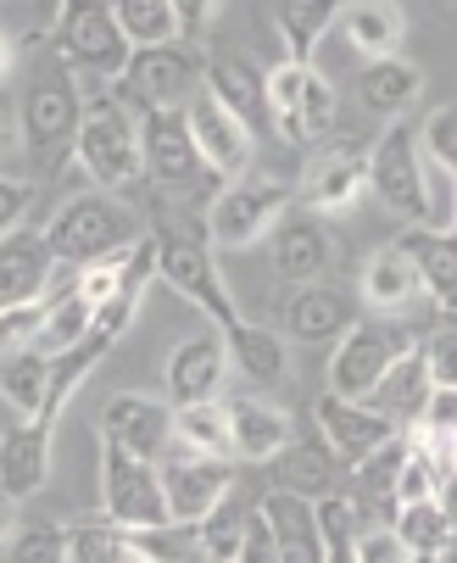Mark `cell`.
I'll list each match as a JSON object with an SVG mask.
<instances>
[{
    "instance_id": "6da1fadb",
    "label": "cell",
    "mask_w": 457,
    "mask_h": 563,
    "mask_svg": "<svg viewBox=\"0 0 457 563\" xmlns=\"http://www.w3.org/2000/svg\"><path fill=\"white\" fill-rule=\"evenodd\" d=\"M45 234V246L56 263L67 268H90L101 257H118V252H134L140 246V218L112 196V190H85V196H67L51 223L40 229Z\"/></svg>"
},
{
    "instance_id": "7a4b0ae2",
    "label": "cell",
    "mask_w": 457,
    "mask_h": 563,
    "mask_svg": "<svg viewBox=\"0 0 457 563\" xmlns=\"http://www.w3.org/2000/svg\"><path fill=\"white\" fill-rule=\"evenodd\" d=\"M73 163L90 174L96 190H129L145 179V156H140V118L118 90H85V123L73 140Z\"/></svg>"
},
{
    "instance_id": "3957f363",
    "label": "cell",
    "mask_w": 457,
    "mask_h": 563,
    "mask_svg": "<svg viewBox=\"0 0 457 563\" xmlns=\"http://www.w3.org/2000/svg\"><path fill=\"white\" fill-rule=\"evenodd\" d=\"M368 190L379 196V207L397 212L402 223H435V196H430V163L419 151V129L402 118V123H386L374 134V151H368Z\"/></svg>"
},
{
    "instance_id": "277c9868",
    "label": "cell",
    "mask_w": 457,
    "mask_h": 563,
    "mask_svg": "<svg viewBox=\"0 0 457 563\" xmlns=\"http://www.w3.org/2000/svg\"><path fill=\"white\" fill-rule=\"evenodd\" d=\"M129 34L112 18V0H62V29H56V62L79 73V85H123L129 73Z\"/></svg>"
},
{
    "instance_id": "5b68a950",
    "label": "cell",
    "mask_w": 457,
    "mask_h": 563,
    "mask_svg": "<svg viewBox=\"0 0 457 563\" xmlns=\"http://www.w3.org/2000/svg\"><path fill=\"white\" fill-rule=\"evenodd\" d=\"M290 201H296V190L279 174H257V168H246L241 179L218 185L212 201H207V234H212V246H223V252L257 246V240H268V229L290 212Z\"/></svg>"
},
{
    "instance_id": "8992f818",
    "label": "cell",
    "mask_w": 457,
    "mask_h": 563,
    "mask_svg": "<svg viewBox=\"0 0 457 563\" xmlns=\"http://www.w3.org/2000/svg\"><path fill=\"white\" fill-rule=\"evenodd\" d=\"M79 123H85V85L79 73L62 67V62H45L34 73V85L23 96V145L34 163H56V156L73 151L79 140Z\"/></svg>"
},
{
    "instance_id": "52a82bcc",
    "label": "cell",
    "mask_w": 457,
    "mask_h": 563,
    "mask_svg": "<svg viewBox=\"0 0 457 563\" xmlns=\"http://www.w3.org/2000/svg\"><path fill=\"white\" fill-rule=\"evenodd\" d=\"M151 252H157V279H163L179 301L201 307L218 330L241 324L235 290H228V279L218 274V263H212V252L201 246V240H190L185 229H168V223H163L157 234H151Z\"/></svg>"
},
{
    "instance_id": "ba28073f",
    "label": "cell",
    "mask_w": 457,
    "mask_h": 563,
    "mask_svg": "<svg viewBox=\"0 0 457 563\" xmlns=\"http://www.w3.org/2000/svg\"><path fill=\"white\" fill-rule=\"evenodd\" d=\"M96 474H101V508L118 530H151L168 525V497H163V474L157 463H145L123 452L118 441L96 435Z\"/></svg>"
},
{
    "instance_id": "9c48e42d",
    "label": "cell",
    "mask_w": 457,
    "mask_h": 563,
    "mask_svg": "<svg viewBox=\"0 0 457 563\" xmlns=\"http://www.w3.org/2000/svg\"><path fill=\"white\" fill-rule=\"evenodd\" d=\"M419 341L391 324V318H363V324H352L341 341H335V357H330V390L346 396V401H368L379 390V379H386Z\"/></svg>"
},
{
    "instance_id": "30bf717a",
    "label": "cell",
    "mask_w": 457,
    "mask_h": 563,
    "mask_svg": "<svg viewBox=\"0 0 457 563\" xmlns=\"http://www.w3.org/2000/svg\"><path fill=\"white\" fill-rule=\"evenodd\" d=\"M207 45L196 40H168V45H140L129 56L123 73V90L129 107H190L201 96V78H207Z\"/></svg>"
},
{
    "instance_id": "8fae6325",
    "label": "cell",
    "mask_w": 457,
    "mask_h": 563,
    "mask_svg": "<svg viewBox=\"0 0 457 563\" xmlns=\"http://www.w3.org/2000/svg\"><path fill=\"white\" fill-rule=\"evenodd\" d=\"M134 118H140V156H145V179L151 185H163L174 196H185L196 185H212L218 190V179L207 174L201 151L190 140L185 107H140Z\"/></svg>"
},
{
    "instance_id": "7c38bea8",
    "label": "cell",
    "mask_w": 457,
    "mask_h": 563,
    "mask_svg": "<svg viewBox=\"0 0 457 563\" xmlns=\"http://www.w3.org/2000/svg\"><path fill=\"white\" fill-rule=\"evenodd\" d=\"M368 151H374V140H363V134L313 145V156L301 163V179H296V201L308 212H346L368 190Z\"/></svg>"
},
{
    "instance_id": "4fadbf2b",
    "label": "cell",
    "mask_w": 457,
    "mask_h": 563,
    "mask_svg": "<svg viewBox=\"0 0 457 563\" xmlns=\"http://www.w3.org/2000/svg\"><path fill=\"white\" fill-rule=\"evenodd\" d=\"M313 419H319V435L330 441V452L341 457V468H363L379 446H391L402 430H397V419H386L374 408V401H346V396H335V390H324L319 401H313Z\"/></svg>"
},
{
    "instance_id": "5bb4252c",
    "label": "cell",
    "mask_w": 457,
    "mask_h": 563,
    "mask_svg": "<svg viewBox=\"0 0 457 563\" xmlns=\"http://www.w3.org/2000/svg\"><path fill=\"white\" fill-rule=\"evenodd\" d=\"M163 497H168V519L174 525H201L228 492H235V468H228L223 457H196L185 446H174L163 463Z\"/></svg>"
},
{
    "instance_id": "9a60e30c",
    "label": "cell",
    "mask_w": 457,
    "mask_h": 563,
    "mask_svg": "<svg viewBox=\"0 0 457 563\" xmlns=\"http://www.w3.org/2000/svg\"><path fill=\"white\" fill-rule=\"evenodd\" d=\"M101 441H118L123 452L145 457V463H163L174 452V408L145 390H118L107 408H101V424H96Z\"/></svg>"
},
{
    "instance_id": "2e32d148",
    "label": "cell",
    "mask_w": 457,
    "mask_h": 563,
    "mask_svg": "<svg viewBox=\"0 0 457 563\" xmlns=\"http://www.w3.org/2000/svg\"><path fill=\"white\" fill-rule=\"evenodd\" d=\"M185 118H190V140H196V151H201V163H207V174H212L218 185L241 179V174L252 168V156H257V134H252L241 118H228L207 90L185 107Z\"/></svg>"
},
{
    "instance_id": "e0dca14e",
    "label": "cell",
    "mask_w": 457,
    "mask_h": 563,
    "mask_svg": "<svg viewBox=\"0 0 457 563\" xmlns=\"http://www.w3.org/2000/svg\"><path fill=\"white\" fill-rule=\"evenodd\" d=\"M274 240V274L285 279V285H313V279H324L330 268H335V234H330V223H324V212H285L274 229H268Z\"/></svg>"
},
{
    "instance_id": "ac0fdd59",
    "label": "cell",
    "mask_w": 457,
    "mask_h": 563,
    "mask_svg": "<svg viewBox=\"0 0 457 563\" xmlns=\"http://www.w3.org/2000/svg\"><path fill=\"white\" fill-rule=\"evenodd\" d=\"M279 335L285 341H301V346H324V341H341L352 324H357V296L330 285V279H313V285H296L285 296V312H279Z\"/></svg>"
},
{
    "instance_id": "d6986e66",
    "label": "cell",
    "mask_w": 457,
    "mask_h": 563,
    "mask_svg": "<svg viewBox=\"0 0 457 563\" xmlns=\"http://www.w3.org/2000/svg\"><path fill=\"white\" fill-rule=\"evenodd\" d=\"M51 463H56V430L40 419H23L0 435V497L29 503L51 486Z\"/></svg>"
},
{
    "instance_id": "ffe728a7",
    "label": "cell",
    "mask_w": 457,
    "mask_h": 563,
    "mask_svg": "<svg viewBox=\"0 0 457 563\" xmlns=\"http://www.w3.org/2000/svg\"><path fill=\"white\" fill-rule=\"evenodd\" d=\"M223 413H228V441H235V457H246V463H274L296 441V419H290V408H279L274 396H257V390L228 396Z\"/></svg>"
},
{
    "instance_id": "44dd1931",
    "label": "cell",
    "mask_w": 457,
    "mask_h": 563,
    "mask_svg": "<svg viewBox=\"0 0 457 563\" xmlns=\"http://www.w3.org/2000/svg\"><path fill=\"white\" fill-rule=\"evenodd\" d=\"M391 246L413 263L419 274V296H430L441 312H457V229H435V223H408Z\"/></svg>"
},
{
    "instance_id": "7402d4cb",
    "label": "cell",
    "mask_w": 457,
    "mask_h": 563,
    "mask_svg": "<svg viewBox=\"0 0 457 563\" xmlns=\"http://www.w3.org/2000/svg\"><path fill=\"white\" fill-rule=\"evenodd\" d=\"M228 379V346L223 335H190L168 352V368H163V385H168V401L174 408H190V401H218Z\"/></svg>"
},
{
    "instance_id": "603a6c76",
    "label": "cell",
    "mask_w": 457,
    "mask_h": 563,
    "mask_svg": "<svg viewBox=\"0 0 457 563\" xmlns=\"http://www.w3.org/2000/svg\"><path fill=\"white\" fill-rule=\"evenodd\" d=\"M51 268H56V257H51V246H45V234H34V229L0 234V312L29 307V301H45Z\"/></svg>"
},
{
    "instance_id": "cb8c5ba5",
    "label": "cell",
    "mask_w": 457,
    "mask_h": 563,
    "mask_svg": "<svg viewBox=\"0 0 457 563\" xmlns=\"http://www.w3.org/2000/svg\"><path fill=\"white\" fill-rule=\"evenodd\" d=\"M424 96V67L408 56H379L357 73V107L374 112L379 123H402L408 107H419Z\"/></svg>"
},
{
    "instance_id": "d4e9b609",
    "label": "cell",
    "mask_w": 457,
    "mask_h": 563,
    "mask_svg": "<svg viewBox=\"0 0 457 563\" xmlns=\"http://www.w3.org/2000/svg\"><path fill=\"white\" fill-rule=\"evenodd\" d=\"M201 90L228 112V118H241L252 134H268L274 118H268V90H263V73L241 56H212L207 62V78H201Z\"/></svg>"
},
{
    "instance_id": "484cf974",
    "label": "cell",
    "mask_w": 457,
    "mask_h": 563,
    "mask_svg": "<svg viewBox=\"0 0 457 563\" xmlns=\"http://www.w3.org/2000/svg\"><path fill=\"white\" fill-rule=\"evenodd\" d=\"M257 508H263V519H268V530H274V552H279V563H324L330 552H324V536H319V514H313V503L308 497H290V492H263L257 497Z\"/></svg>"
},
{
    "instance_id": "4316f807",
    "label": "cell",
    "mask_w": 457,
    "mask_h": 563,
    "mask_svg": "<svg viewBox=\"0 0 457 563\" xmlns=\"http://www.w3.org/2000/svg\"><path fill=\"white\" fill-rule=\"evenodd\" d=\"M341 34H346V45H352L363 62L397 56V51H402V34H408V12L397 7V0H346Z\"/></svg>"
},
{
    "instance_id": "83f0119b",
    "label": "cell",
    "mask_w": 457,
    "mask_h": 563,
    "mask_svg": "<svg viewBox=\"0 0 457 563\" xmlns=\"http://www.w3.org/2000/svg\"><path fill=\"white\" fill-rule=\"evenodd\" d=\"M223 346H228V363H235L252 385H285L290 379V341L268 324L241 318V324L223 330Z\"/></svg>"
},
{
    "instance_id": "f1b7e54d",
    "label": "cell",
    "mask_w": 457,
    "mask_h": 563,
    "mask_svg": "<svg viewBox=\"0 0 457 563\" xmlns=\"http://www.w3.org/2000/svg\"><path fill=\"white\" fill-rule=\"evenodd\" d=\"M274 468H279V492H290V497L319 503V497H335V492H341V457L330 452L324 435L290 441V446L274 457Z\"/></svg>"
},
{
    "instance_id": "f546056e",
    "label": "cell",
    "mask_w": 457,
    "mask_h": 563,
    "mask_svg": "<svg viewBox=\"0 0 457 563\" xmlns=\"http://www.w3.org/2000/svg\"><path fill=\"white\" fill-rule=\"evenodd\" d=\"M274 34L285 45V62H313L319 40L341 23L346 0H274Z\"/></svg>"
},
{
    "instance_id": "4dcf8cb0",
    "label": "cell",
    "mask_w": 457,
    "mask_h": 563,
    "mask_svg": "<svg viewBox=\"0 0 457 563\" xmlns=\"http://www.w3.org/2000/svg\"><path fill=\"white\" fill-rule=\"evenodd\" d=\"M335 118H341L335 85H330L324 73H313V67H308L296 107H290L285 118H274V129H279V140H290V145H324V140L335 134Z\"/></svg>"
},
{
    "instance_id": "1f68e13d",
    "label": "cell",
    "mask_w": 457,
    "mask_h": 563,
    "mask_svg": "<svg viewBox=\"0 0 457 563\" xmlns=\"http://www.w3.org/2000/svg\"><path fill=\"white\" fill-rule=\"evenodd\" d=\"M90 318H96V307L79 296V285L67 279L62 290H45V318H40V330H34L29 346H40L45 357H56V352L79 346L90 335Z\"/></svg>"
},
{
    "instance_id": "d6a6232c",
    "label": "cell",
    "mask_w": 457,
    "mask_h": 563,
    "mask_svg": "<svg viewBox=\"0 0 457 563\" xmlns=\"http://www.w3.org/2000/svg\"><path fill=\"white\" fill-rule=\"evenodd\" d=\"M101 357H107V346H101V341H90V335H85L79 346L56 352V357H51V385H45V401H40V413H34V419L56 430V419L67 413V401L79 396V385L96 374V363H101Z\"/></svg>"
},
{
    "instance_id": "836d02e7",
    "label": "cell",
    "mask_w": 457,
    "mask_h": 563,
    "mask_svg": "<svg viewBox=\"0 0 457 563\" xmlns=\"http://www.w3.org/2000/svg\"><path fill=\"white\" fill-rule=\"evenodd\" d=\"M363 301L374 307V312H402L413 296H419V274H413V263L397 252V246H379L368 263H363Z\"/></svg>"
},
{
    "instance_id": "e575fe53",
    "label": "cell",
    "mask_w": 457,
    "mask_h": 563,
    "mask_svg": "<svg viewBox=\"0 0 457 563\" xmlns=\"http://www.w3.org/2000/svg\"><path fill=\"white\" fill-rule=\"evenodd\" d=\"M174 446H185L196 457H223V463L235 457L223 401H190V408H174Z\"/></svg>"
},
{
    "instance_id": "d590c367",
    "label": "cell",
    "mask_w": 457,
    "mask_h": 563,
    "mask_svg": "<svg viewBox=\"0 0 457 563\" xmlns=\"http://www.w3.org/2000/svg\"><path fill=\"white\" fill-rule=\"evenodd\" d=\"M45 385H51V357H45L40 346H12V352H0V396H7L23 419L40 413Z\"/></svg>"
},
{
    "instance_id": "8d00e7d4",
    "label": "cell",
    "mask_w": 457,
    "mask_h": 563,
    "mask_svg": "<svg viewBox=\"0 0 457 563\" xmlns=\"http://www.w3.org/2000/svg\"><path fill=\"white\" fill-rule=\"evenodd\" d=\"M368 401H374V408L386 413V419H397V424H402V419H419V413H424V401H430V368H424V352L413 346L386 379H379V390H374Z\"/></svg>"
},
{
    "instance_id": "74e56055",
    "label": "cell",
    "mask_w": 457,
    "mask_h": 563,
    "mask_svg": "<svg viewBox=\"0 0 457 563\" xmlns=\"http://www.w3.org/2000/svg\"><path fill=\"white\" fill-rule=\"evenodd\" d=\"M391 530L402 536V547H408V552H424V558H441V552L457 541V519L446 514V503H441V497L397 508V514H391Z\"/></svg>"
},
{
    "instance_id": "f35d334b",
    "label": "cell",
    "mask_w": 457,
    "mask_h": 563,
    "mask_svg": "<svg viewBox=\"0 0 457 563\" xmlns=\"http://www.w3.org/2000/svg\"><path fill=\"white\" fill-rule=\"evenodd\" d=\"M112 18L129 34V45H168L179 40V18H174V0H112Z\"/></svg>"
},
{
    "instance_id": "ab89813d",
    "label": "cell",
    "mask_w": 457,
    "mask_h": 563,
    "mask_svg": "<svg viewBox=\"0 0 457 563\" xmlns=\"http://www.w3.org/2000/svg\"><path fill=\"white\" fill-rule=\"evenodd\" d=\"M134 536L112 519L101 525H67V563H134Z\"/></svg>"
},
{
    "instance_id": "60d3db41",
    "label": "cell",
    "mask_w": 457,
    "mask_h": 563,
    "mask_svg": "<svg viewBox=\"0 0 457 563\" xmlns=\"http://www.w3.org/2000/svg\"><path fill=\"white\" fill-rule=\"evenodd\" d=\"M246 503H235L228 492L201 525H196V547H201V563H235V547H241V530H246Z\"/></svg>"
},
{
    "instance_id": "b9f144b4",
    "label": "cell",
    "mask_w": 457,
    "mask_h": 563,
    "mask_svg": "<svg viewBox=\"0 0 457 563\" xmlns=\"http://www.w3.org/2000/svg\"><path fill=\"white\" fill-rule=\"evenodd\" d=\"M134 536V552L151 558V563H201V547H196V525H151V530H129Z\"/></svg>"
},
{
    "instance_id": "7bdbcfd3",
    "label": "cell",
    "mask_w": 457,
    "mask_h": 563,
    "mask_svg": "<svg viewBox=\"0 0 457 563\" xmlns=\"http://www.w3.org/2000/svg\"><path fill=\"white\" fill-rule=\"evenodd\" d=\"M313 514H319L324 552H352L357 547V536H363V503H352V497L335 492V497H319Z\"/></svg>"
},
{
    "instance_id": "ee69618b",
    "label": "cell",
    "mask_w": 457,
    "mask_h": 563,
    "mask_svg": "<svg viewBox=\"0 0 457 563\" xmlns=\"http://www.w3.org/2000/svg\"><path fill=\"white\" fill-rule=\"evenodd\" d=\"M402 457H408V435H397L391 446H379V452L357 468L363 497H368V503H379L386 514H391V503H397V474H402Z\"/></svg>"
},
{
    "instance_id": "f6af8a7d",
    "label": "cell",
    "mask_w": 457,
    "mask_h": 563,
    "mask_svg": "<svg viewBox=\"0 0 457 563\" xmlns=\"http://www.w3.org/2000/svg\"><path fill=\"white\" fill-rule=\"evenodd\" d=\"M7 563H67V530L62 525H18L7 536Z\"/></svg>"
},
{
    "instance_id": "bcb514c9",
    "label": "cell",
    "mask_w": 457,
    "mask_h": 563,
    "mask_svg": "<svg viewBox=\"0 0 457 563\" xmlns=\"http://www.w3.org/2000/svg\"><path fill=\"white\" fill-rule=\"evenodd\" d=\"M419 151H424V163H430V168H441V174L457 185V107H441V112L424 118V129H419Z\"/></svg>"
},
{
    "instance_id": "7dc6e473",
    "label": "cell",
    "mask_w": 457,
    "mask_h": 563,
    "mask_svg": "<svg viewBox=\"0 0 457 563\" xmlns=\"http://www.w3.org/2000/svg\"><path fill=\"white\" fill-rule=\"evenodd\" d=\"M424 352V368H430V385H452L457 390V312H441L430 341L419 346Z\"/></svg>"
},
{
    "instance_id": "c3c4849f",
    "label": "cell",
    "mask_w": 457,
    "mask_h": 563,
    "mask_svg": "<svg viewBox=\"0 0 457 563\" xmlns=\"http://www.w3.org/2000/svg\"><path fill=\"white\" fill-rule=\"evenodd\" d=\"M129 257L134 252H118V257H101V263H90V268H73V285H79V296L90 301V307H101L118 285H123V274H129Z\"/></svg>"
},
{
    "instance_id": "681fc988",
    "label": "cell",
    "mask_w": 457,
    "mask_h": 563,
    "mask_svg": "<svg viewBox=\"0 0 457 563\" xmlns=\"http://www.w3.org/2000/svg\"><path fill=\"white\" fill-rule=\"evenodd\" d=\"M352 558H357V563H408L413 552L402 547V536H397L391 525H379V530H363V536H357Z\"/></svg>"
},
{
    "instance_id": "f907efd6",
    "label": "cell",
    "mask_w": 457,
    "mask_h": 563,
    "mask_svg": "<svg viewBox=\"0 0 457 563\" xmlns=\"http://www.w3.org/2000/svg\"><path fill=\"white\" fill-rule=\"evenodd\" d=\"M419 430L424 435H452L457 430V390L452 385H430V401L419 413Z\"/></svg>"
},
{
    "instance_id": "816d5d0a",
    "label": "cell",
    "mask_w": 457,
    "mask_h": 563,
    "mask_svg": "<svg viewBox=\"0 0 457 563\" xmlns=\"http://www.w3.org/2000/svg\"><path fill=\"white\" fill-rule=\"evenodd\" d=\"M40 318H45V301H29V307L0 312V352L29 346V341H34V330H40Z\"/></svg>"
},
{
    "instance_id": "f5cc1de1",
    "label": "cell",
    "mask_w": 457,
    "mask_h": 563,
    "mask_svg": "<svg viewBox=\"0 0 457 563\" xmlns=\"http://www.w3.org/2000/svg\"><path fill=\"white\" fill-rule=\"evenodd\" d=\"M34 207V185L29 179H7L0 174V234L23 229V212Z\"/></svg>"
},
{
    "instance_id": "db71d44e",
    "label": "cell",
    "mask_w": 457,
    "mask_h": 563,
    "mask_svg": "<svg viewBox=\"0 0 457 563\" xmlns=\"http://www.w3.org/2000/svg\"><path fill=\"white\" fill-rule=\"evenodd\" d=\"M212 7H218V0H174L179 40H196V45H201V34L212 29Z\"/></svg>"
},
{
    "instance_id": "11a10c76",
    "label": "cell",
    "mask_w": 457,
    "mask_h": 563,
    "mask_svg": "<svg viewBox=\"0 0 457 563\" xmlns=\"http://www.w3.org/2000/svg\"><path fill=\"white\" fill-rule=\"evenodd\" d=\"M12 67H18V45H12L7 34H0V85L12 78Z\"/></svg>"
},
{
    "instance_id": "9f6ffc18",
    "label": "cell",
    "mask_w": 457,
    "mask_h": 563,
    "mask_svg": "<svg viewBox=\"0 0 457 563\" xmlns=\"http://www.w3.org/2000/svg\"><path fill=\"white\" fill-rule=\"evenodd\" d=\"M18 530V503H7L0 497V547H7V536Z\"/></svg>"
},
{
    "instance_id": "6f0895ef",
    "label": "cell",
    "mask_w": 457,
    "mask_h": 563,
    "mask_svg": "<svg viewBox=\"0 0 457 563\" xmlns=\"http://www.w3.org/2000/svg\"><path fill=\"white\" fill-rule=\"evenodd\" d=\"M12 151H18V134H12L7 123H0V168H7V156H12Z\"/></svg>"
},
{
    "instance_id": "680465c9",
    "label": "cell",
    "mask_w": 457,
    "mask_h": 563,
    "mask_svg": "<svg viewBox=\"0 0 457 563\" xmlns=\"http://www.w3.org/2000/svg\"><path fill=\"white\" fill-rule=\"evenodd\" d=\"M324 563H357V558H352V552H330Z\"/></svg>"
},
{
    "instance_id": "91938a15",
    "label": "cell",
    "mask_w": 457,
    "mask_h": 563,
    "mask_svg": "<svg viewBox=\"0 0 457 563\" xmlns=\"http://www.w3.org/2000/svg\"><path fill=\"white\" fill-rule=\"evenodd\" d=\"M435 563H457V541H452V547H446V552H441Z\"/></svg>"
},
{
    "instance_id": "94428289",
    "label": "cell",
    "mask_w": 457,
    "mask_h": 563,
    "mask_svg": "<svg viewBox=\"0 0 457 563\" xmlns=\"http://www.w3.org/2000/svg\"><path fill=\"white\" fill-rule=\"evenodd\" d=\"M408 563H435V558H424V552H413V558H408Z\"/></svg>"
},
{
    "instance_id": "6125c7cd",
    "label": "cell",
    "mask_w": 457,
    "mask_h": 563,
    "mask_svg": "<svg viewBox=\"0 0 457 563\" xmlns=\"http://www.w3.org/2000/svg\"><path fill=\"white\" fill-rule=\"evenodd\" d=\"M134 563H151V558H134Z\"/></svg>"
}]
</instances>
